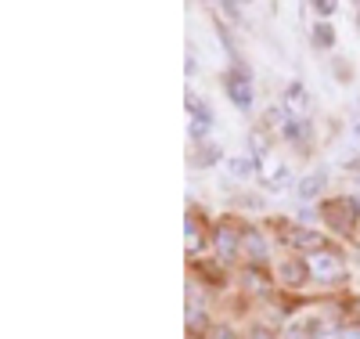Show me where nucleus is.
Masks as SVG:
<instances>
[{
	"label": "nucleus",
	"mask_w": 360,
	"mask_h": 339,
	"mask_svg": "<svg viewBox=\"0 0 360 339\" xmlns=\"http://www.w3.org/2000/svg\"><path fill=\"white\" fill-rule=\"evenodd\" d=\"M285 177H288L285 163H278V159H266V163H263V180H266V184H274V180H285Z\"/></svg>",
	"instance_id": "11"
},
{
	"label": "nucleus",
	"mask_w": 360,
	"mask_h": 339,
	"mask_svg": "<svg viewBox=\"0 0 360 339\" xmlns=\"http://www.w3.org/2000/svg\"><path fill=\"white\" fill-rule=\"evenodd\" d=\"M188 109L195 112V119H213V116H209V109H205V101H202V98H188Z\"/></svg>",
	"instance_id": "17"
},
{
	"label": "nucleus",
	"mask_w": 360,
	"mask_h": 339,
	"mask_svg": "<svg viewBox=\"0 0 360 339\" xmlns=\"http://www.w3.org/2000/svg\"><path fill=\"white\" fill-rule=\"evenodd\" d=\"M256 339H266V332H263V328H259V332H256Z\"/></svg>",
	"instance_id": "24"
},
{
	"label": "nucleus",
	"mask_w": 360,
	"mask_h": 339,
	"mask_svg": "<svg viewBox=\"0 0 360 339\" xmlns=\"http://www.w3.org/2000/svg\"><path fill=\"white\" fill-rule=\"evenodd\" d=\"M339 339H360V328H342V335Z\"/></svg>",
	"instance_id": "22"
},
{
	"label": "nucleus",
	"mask_w": 360,
	"mask_h": 339,
	"mask_svg": "<svg viewBox=\"0 0 360 339\" xmlns=\"http://www.w3.org/2000/svg\"><path fill=\"white\" fill-rule=\"evenodd\" d=\"M227 173L234 180H249L256 173V156H231L227 159Z\"/></svg>",
	"instance_id": "8"
},
{
	"label": "nucleus",
	"mask_w": 360,
	"mask_h": 339,
	"mask_svg": "<svg viewBox=\"0 0 360 339\" xmlns=\"http://www.w3.org/2000/svg\"><path fill=\"white\" fill-rule=\"evenodd\" d=\"M285 137H288V141L307 137V123H295V119H292V123H285Z\"/></svg>",
	"instance_id": "14"
},
{
	"label": "nucleus",
	"mask_w": 360,
	"mask_h": 339,
	"mask_svg": "<svg viewBox=\"0 0 360 339\" xmlns=\"http://www.w3.org/2000/svg\"><path fill=\"white\" fill-rule=\"evenodd\" d=\"M285 278H288V282H299V267H295V264L285 267Z\"/></svg>",
	"instance_id": "21"
},
{
	"label": "nucleus",
	"mask_w": 360,
	"mask_h": 339,
	"mask_svg": "<svg viewBox=\"0 0 360 339\" xmlns=\"http://www.w3.org/2000/svg\"><path fill=\"white\" fill-rule=\"evenodd\" d=\"M285 109H288L292 116H307V112H310V94H307L303 83H292V87L285 90Z\"/></svg>",
	"instance_id": "5"
},
{
	"label": "nucleus",
	"mask_w": 360,
	"mask_h": 339,
	"mask_svg": "<svg viewBox=\"0 0 360 339\" xmlns=\"http://www.w3.org/2000/svg\"><path fill=\"white\" fill-rule=\"evenodd\" d=\"M324 184H328V173H324V170H317V173H310V177L299 180L295 195H299V199H317V195L324 192Z\"/></svg>",
	"instance_id": "7"
},
{
	"label": "nucleus",
	"mask_w": 360,
	"mask_h": 339,
	"mask_svg": "<svg viewBox=\"0 0 360 339\" xmlns=\"http://www.w3.org/2000/svg\"><path fill=\"white\" fill-rule=\"evenodd\" d=\"M353 217H360V202L356 199H349V195H342V199H332L324 206V221L332 224L335 231H353Z\"/></svg>",
	"instance_id": "1"
},
{
	"label": "nucleus",
	"mask_w": 360,
	"mask_h": 339,
	"mask_svg": "<svg viewBox=\"0 0 360 339\" xmlns=\"http://www.w3.org/2000/svg\"><path fill=\"white\" fill-rule=\"evenodd\" d=\"M314 11H317L321 18H328V15H335V4H328V0H317V4H314Z\"/></svg>",
	"instance_id": "19"
},
{
	"label": "nucleus",
	"mask_w": 360,
	"mask_h": 339,
	"mask_svg": "<svg viewBox=\"0 0 360 339\" xmlns=\"http://www.w3.org/2000/svg\"><path fill=\"white\" fill-rule=\"evenodd\" d=\"M220 8H224V11L231 15V18H242V15H238V4H220Z\"/></svg>",
	"instance_id": "23"
},
{
	"label": "nucleus",
	"mask_w": 360,
	"mask_h": 339,
	"mask_svg": "<svg viewBox=\"0 0 360 339\" xmlns=\"http://www.w3.org/2000/svg\"><path fill=\"white\" fill-rule=\"evenodd\" d=\"M209 127H213V119H195V123H191V137L202 141V137L209 134Z\"/></svg>",
	"instance_id": "16"
},
{
	"label": "nucleus",
	"mask_w": 360,
	"mask_h": 339,
	"mask_svg": "<svg viewBox=\"0 0 360 339\" xmlns=\"http://www.w3.org/2000/svg\"><path fill=\"white\" fill-rule=\"evenodd\" d=\"M263 152H266V137L256 130V134H252V156H256V159H263Z\"/></svg>",
	"instance_id": "18"
},
{
	"label": "nucleus",
	"mask_w": 360,
	"mask_h": 339,
	"mask_svg": "<svg viewBox=\"0 0 360 339\" xmlns=\"http://www.w3.org/2000/svg\"><path fill=\"white\" fill-rule=\"evenodd\" d=\"M281 242L292 245V249H307V253H321V245H324L321 235H314V231H307V228H292V224L281 228Z\"/></svg>",
	"instance_id": "2"
},
{
	"label": "nucleus",
	"mask_w": 360,
	"mask_h": 339,
	"mask_svg": "<svg viewBox=\"0 0 360 339\" xmlns=\"http://www.w3.org/2000/svg\"><path fill=\"white\" fill-rule=\"evenodd\" d=\"M209 339H234V332L231 328H213V332H209Z\"/></svg>",
	"instance_id": "20"
},
{
	"label": "nucleus",
	"mask_w": 360,
	"mask_h": 339,
	"mask_svg": "<svg viewBox=\"0 0 360 339\" xmlns=\"http://www.w3.org/2000/svg\"><path fill=\"white\" fill-rule=\"evenodd\" d=\"M238 245H242V235H234L231 228H217V253H220V257L231 260Z\"/></svg>",
	"instance_id": "9"
},
{
	"label": "nucleus",
	"mask_w": 360,
	"mask_h": 339,
	"mask_svg": "<svg viewBox=\"0 0 360 339\" xmlns=\"http://www.w3.org/2000/svg\"><path fill=\"white\" fill-rule=\"evenodd\" d=\"M227 98L238 109H252V83L245 73H227Z\"/></svg>",
	"instance_id": "4"
},
{
	"label": "nucleus",
	"mask_w": 360,
	"mask_h": 339,
	"mask_svg": "<svg viewBox=\"0 0 360 339\" xmlns=\"http://www.w3.org/2000/svg\"><path fill=\"white\" fill-rule=\"evenodd\" d=\"M307 271L310 274H317V278H324V282H332V278H339L342 274V260L335 257V253H310L307 257Z\"/></svg>",
	"instance_id": "3"
},
{
	"label": "nucleus",
	"mask_w": 360,
	"mask_h": 339,
	"mask_svg": "<svg viewBox=\"0 0 360 339\" xmlns=\"http://www.w3.org/2000/svg\"><path fill=\"white\" fill-rule=\"evenodd\" d=\"M314 44H317V47H332V44H335V29L328 25V22L314 25Z\"/></svg>",
	"instance_id": "12"
},
{
	"label": "nucleus",
	"mask_w": 360,
	"mask_h": 339,
	"mask_svg": "<svg viewBox=\"0 0 360 339\" xmlns=\"http://www.w3.org/2000/svg\"><path fill=\"white\" fill-rule=\"evenodd\" d=\"M184 238H188V249H198V245H202V238H198V224L188 217L184 221Z\"/></svg>",
	"instance_id": "13"
},
{
	"label": "nucleus",
	"mask_w": 360,
	"mask_h": 339,
	"mask_svg": "<svg viewBox=\"0 0 360 339\" xmlns=\"http://www.w3.org/2000/svg\"><path fill=\"white\" fill-rule=\"evenodd\" d=\"M324 335L328 332H324V325L317 318H303V321H295L288 328V339H324Z\"/></svg>",
	"instance_id": "6"
},
{
	"label": "nucleus",
	"mask_w": 360,
	"mask_h": 339,
	"mask_svg": "<svg viewBox=\"0 0 360 339\" xmlns=\"http://www.w3.org/2000/svg\"><path fill=\"white\" fill-rule=\"evenodd\" d=\"M213 159H220V148H213V144H205V148L198 152V159H195V163H198V166H209V163H213Z\"/></svg>",
	"instance_id": "15"
},
{
	"label": "nucleus",
	"mask_w": 360,
	"mask_h": 339,
	"mask_svg": "<svg viewBox=\"0 0 360 339\" xmlns=\"http://www.w3.org/2000/svg\"><path fill=\"white\" fill-rule=\"evenodd\" d=\"M242 245H245V253H249L256 264L266 260V242L259 238V231H245V235H242Z\"/></svg>",
	"instance_id": "10"
}]
</instances>
